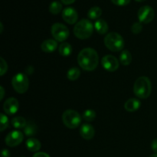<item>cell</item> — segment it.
I'll return each instance as SVG.
<instances>
[{
  "label": "cell",
  "mask_w": 157,
  "mask_h": 157,
  "mask_svg": "<svg viewBox=\"0 0 157 157\" xmlns=\"http://www.w3.org/2000/svg\"><path fill=\"white\" fill-rule=\"evenodd\" d=\"M80 134L84 140H90L94 136L95 131L93 126L88 124H84L80 128Z\"/></svg>",
  "instance_id": "13"
},
{
  "label": "cell",
  "mask_w": 157,
  "mask_h": 157,
  "mask_svg": "<svg viewBox=\"0 0 157 157\" xmlns=\"http://www.w3.org/2000/svg\"><path fill=\"white\" fill-rule=\"evenodd\" d=\"M49 12L53 15H58L62 10V4L58 1H53L49 5Z\"/></svg>",
  "instance_id": "23"
},
{
  "label": "cell",
  "mask_w": 157,
  "mask_h": 157,
  "mask_svg": "<svg viewBox=\"0 0 157 157\" xmlns=\"http://www.w3.org/2000/svg\"><path fill=\"white\" fill-rule=\"evenodd\" d=\"M24 139V134L19 130H14L10 132L6 136L5 142L8 147H15L21 144Z\"/></svg>",
  "instance_id": "9"
},
{
  "label": "cell",
  "mask_w": 157,
  "mask_h": 157,
  "mask_svg": "<svg viewBox=\"0 0 157 157\" xmlns=\"http://www.w3.org/2000/svg\"><path fill=\"white\" fill-rule=\"evenodd\" d=\"M9 119H8L7 117L3 113L0 114V124H1V127H0V131H4L6 129L8 128L9 127Z\"/></svg>",
  "instance_id": "26"
},
{
  "label": "cell",
  "mask_w": 157,
  "mask_h": 157,
  "mask_svg": "<svg viewBox=\"0 0 157 157\" xmlns=\"http://www.w3.org/2000/svg\"><path fill=\"white\" fill-rule=\"evenodd\" d=\"M101 15H102V10L98 6H94V7L90 8L88 12H87V16H88L90 19L92 20L99 19Z\"/></svg>",
  "instance_id": "21"
},
{
  "label": "cell",
  "mask_w": 157,
  "mask_h": 157,
  "mask_svg": "<svg viewBox=\"0 0 157 157\" xmlns=\"http://www.w3.org/2000/svg\"><path fill=\"white\" fill-rule=\"evenodd\" d=\"M101 64L105 70L110 72L115 71L119 67V61L113 55H107L104 56L101 60Z\"/></svg>",
  "instance_id": "10"
},
{
  "label": "cell",
  "mask_w": 157,
  "mask_h": 157,
  "mask_svg": "<svg viewBox=\"0 0 157 157\" xmlns=\"http://www.w3.org/2000/svg\"><path fill=\"white\" fill-rule=\"evenodd\" d=\"M0 92H1V97H0V101H2V100L4 98V94H5V90L4 88H3L2 86H1L0 87Z\"/></svg>",
  "instance_id": "35"
},
{
  "label": "cell",
  "mask_w": 157,
  "mask_h": 157,
  "mask_svg": "<svg viewBox=\"0 0 157 157\" xmlns=\"http://www.w3.org/2000/svg\"><path fill=\"white\" fill-rule=\"evenodd\" d=\"M38 133V127L32 121H29L24 128V133L27 136H33Z\"/></svg>",
  "instance_id": "18"
},
{
  "label": "cell",
  "mask_w": 157,
  "mask_h": 157,
  "mask_svg": "<svg viewBox=\"0 0 157 157\" xmlns=\"http://www.w3.org/2000/svg\"><path fill=\"white\" fill-rule=\"evenodd\" d=\"M12 85L17 93H25L29 87V81L27 75L23 73L15 75L12 79Z\"/></svg>",
  "instance_id": "6"
},
{
  "label": "cell",
  "mask_w": 157,
  "mask_h": 157,
  "mask_svg": "<svg viewBox=\"0 0 157 157\" xmlns=\"http://www.w3.org/2000/svg\"><path fill=\"white\" fill-rule=\"evenodd\" d=\"M58 48V42L56 40L47 39L43 41L41 44V48L46 53H51L55 52Z\"/></svg>",
  "instance_id": "14"
},
{
  "label": "cell",
  "mask_w": 157,
  "mask_h": 157,
  "mask_svg": "<svg viewBox=\"0 0 157 157\" xmlns=\"http://www.w3.org/2000/svg\"><path fill=\"white\" fill-rule=\"evenodd\" d=\"M0 66H1V67H0V70H1L0 75H1V76H3L8 70V64L7 63H6V61H5L2 58H0Z\"/></svg>",
  "instance_id": "28"
},
{
  "label": "cell",
  "mask_w": 157,
  "mask_h": 157,
  "mask_svg": "<svg viewBox=\"0 0 157 157\" xmlns=\"http://www.w3.org/2000/svg\"><path fill=\"white\" fill-rule=\"evenodd\" d=\"M0 26H1V30H0V32H2V31H3V25H2V23H0Z\"/></svg>",
  "instance_id": "36"
},
{
  "label": "cell",
  "mask_w": 157,
  "mask_h": 157,
  "mask_svg": "<svg viewBox=\"0 0 157 157\" xmlns=\"http://www.w3.org/2000/svg\"><path fill=\"white\" fill-rule=\"evenodd\" d=\"M11 124L15 129H24L27 124V122L23 117H15L11 121Z\"/></svg>",
  "instance_id": "20"
},
{
  "label": "cell",
  "mask_w": 157,
  "mask_h": 157,
  "mask_svg": "<svg viewBox=\"0 0 157 157\" xmlns=\"http://www.w3.org/2000/svg\"><path fill=\"white\" fill-rule=\"evenodd\" d=\"M104 44L110 51L117 52L122 51L124 47V40L120 34L110 32L104 38Z\"/></svg>",
  "instance_id": "4"
},
{
  "label": "cell",
  "mask_w": 157,
  "mask_h": 157,
  "mask_svg": "<svg viewBox=\"0 0 157 157\" xmlns=\"http://www.w3.org/2000/svg\"><path fill=\"white\" fill-rule=\"evenodd\" d=\"M143 30V25L141 22H135L131 27V31L133 34H140Z\"/></svg>",
  "instance_id": "27"
},
{
  "label": "cell",
  "mask_w": 157,
  "mask_h": 157,
  "mask_svg": "<svg viewBox=\"0 0 157 157\" xmlns=\"http://www.w3.org/2000/svg\"><path fill=\"white\" fill-rule=\"evenodd\" d=\"M155 16V12L153 8L150 6H144L138 11V18L140 22L148 24L151 22Z\"/></svg>",
  "instance_id": "8"
},
{
  "label": "cell",
  "mask_w": 157,
  "mask_h": 157,
  "mask_svg": "<svg viewBox=\"0 0 157 157\" xmlns=\"http://www.w3.org/2000/svg\"><path fill=\"white\" fill-rule=\"evenodd\" d=\"M1 155L2 157H10V152L8 150H6V149H4V150H2V151Z\"/></svg>",
  "instance_id": "33"
},
{
  "label": "cell",
  "mask_w": 157,
  "mask_h": 157,
  "mask_svg": "<svg viewBox=\"0 0 157 157\" xmlns=\"http://www.w3.org/2000/svg\"><path fill=\"white\" fill-rule=\"evenodd\" d=\"M141 103L136 98H130L124 104V107L127 111L134 112L136 111L140 107Z\"/></svg>",
  "instance_id": "15"
},
{
  "label": "cell",
  "mask_w": 157,
  "mask_h": 157,
  "mask_svg": "<svg viewBox=\"0 0 157 157\" xmlns=\"http://www.w3.org/2000/svg\"><path fill=\"white\" fill-rule=\"evenodd\" d=\"M26 147L31 152H37L41 149V144L38 140L35 138H29L25 143Z\"/></svg>",
  "instance_id": "16"
},
{
  "label": "cell",
  "mask_w": 157,
  "mask_h": 157,
  "mask_svg": "<svg viewBox=\"0 0 157 157\" xmlns=\"http://www.w3.org/2000/svg\"><path fill=\"white\" fill-rule=\"evenodd\" d=\"M82 117L84 121L87 122H92L96 117V112L91 109H88L84 112Z\"/></svg>",
  "instance_id": "25"
},
{
  "label": "cell",
  "mask_w": 157,
  "mask_h": 157,
  "mask_svg": "<svg viewBox=\"0 0 157 157\" xmlns=\"http://www.w3.org/2000/svg\"><path fill=\"white\" fill-rule=\"evenodd\" d=\"M151 91L152 84L150 78L143 76L136 79L133 85V92L137 98L146 99L150 97Z\"/></svg>",
  "instance_id": "2"
},
{
  "label": "cell",
  "mask_w": 157,
  "mask_h": 157,
  "mask_svg": "<svg viewBox=\"0 0 157 157\" xmlns=\"http://www.w3.org/2000/svg\"><path fill=\"white\" fill-rule=\"evenodd\" d=\"M151 148L155 153H157V139L153 140L151 144Z\"/></svg>",
  "instance_id": "31"
},
{
  "label": "cell",
  "mask_w": 157,
  "mask_h": 157,
  "mask_svg": "<svg viewBox=\"0 0 157 157\" xmlns=\"http://www.w3.org/2000/svg\"><path fill=\"white\" fill-rule=\"evenodd\" d=\"M58 51H59L60 55L64 57H67L71 55L72 52H73V48H72V46L69 43L63 42L60 44Z\"/></svg>",
  "instance_id": "19"
},
{
  "label": "cell",
  "mask_w": 157,
  "mask_h": 157,
  "mask_svg": "<svg viewBox=\"0 0 157 157\" xmlns=\"http://www.w3.org/2000/svg\"><path fill=\"white\" fill-rule=\"evenodd\" d=\"M19 108L18 101L15 98H9L5 101L3 105V110L8 115H13L18 111Z\"/></svg>",
  "instance_id": "11"
},
{
  "label": "cell",
  "mask_w": 157,
  "mask_h": 157,
  "mask_svg": "<svg viewBox=\"0 0 157 157\" xmlns=\"http://www.w3.org/2000/svg\"><path fill=\"white\" fill-rule=\"evenodd\" d=\"M32 157H50L48 153H43V152H38V153H35Z\"/></svg>",
  "instance_id": "30"
},
{
  "label": "cell",
  "mask_w": 157,
  "mask_h": 157,
  "mask_svg": "<svg viewBox=\"0 0 157 157\" xmlns=\"http://www.w3.org/2000/svg\"><path fill=\"white\" fill-rule=\"evenodd\" d=\"M135 1L138 2H144V1H146V0H135Z\"/></svg>",
  "instance_id": "38"
},
{
  "label": "cell",
  "mask_w": 157,
  "mask_h": 157,
  "mask_svg": "<svg viewBox=\"0 0 157 157\" xmlns=\"http://www.w3.org/2000/svg\"><path fill=\"white\" fill-rule=\"evenodd\" d=\"M93 32V24L88 19H81L77 22L74 27V34L77 38L81 40L90 38Z\"/></svg>",
  "instance_id": "3"
},
{
  "label": "cell",
  "mask_w": 157,
  "mask_h": 157,
  "mask_svg": "<svg viewBox=\"0 0 157 157\" xmlns=\"http://www.w3.org/2000/svg\"><path fill=\"white\" fill-rule=\"evenodd\" d=\"M52 35L57 41L63 42L69 36V30L67 27L61 23H55L52 26Z\"/></svg>",
  "instance_id": "7"
},
{
  "label": "cell",
  "mask_w": 157,
  "mask_h": 157,
  "mask_svg": "<svg viewBox=\"0 0 157 157\" xmlns=\"http://www.w3.org/2000/svg\"><path fill=\"white\" fill-rule=\"evenodd\" d=\"M112 2L118 6H124L130 2V0H111Z\"/></svg>",
  "instance_id": "29"
},
{
  "label": "cell",
  "mask_w": 157,
  "mask_h": 157,
  "mask_svg": "<svg viewBox=\"0 0 157 157\" xmlns=\"http://www.w3.org/2000/svg\"><path fill=\"white\" fill-rule=\"evenodd\" d=\"M94 28L96 29L97 32H98L101 35H104L108 32L109 26L107 25V21L104 19H98L94 23Z\"/></svg>",
  "instance_id": "17"
},
{
  "label": "cell",
  "mask_w": 157,
  "mask_h": 157,
  "mask_svg": "<svg viewBox=\"0 0 157 157\" xmlns=\"http://www.w3.org/2000/svg\"><path fill=\"white\" fill-rule=\"evenodd\" d=\"M78 63L81 68L87 71L95 70L99 63L98 52L91 48L82 49L78 54Z\"/></svg>",
  "instance_id": "1"
},
{
  "label": "cell",
  "mask_w": 157,
  "mask_h": 157,
  "mask_svg": "<svg viewBox=\"0 0 157 157\" xmlns=\"http://www.w3.org/2000/svg\"><path fill=\"white\" fill-rule=\"evenodd\" d=\"M120 61L124 66H127L131 63L132 55L127 50H124L120 55Z\"/></svg>",
  "instance_id": "22"
},
{
  "label": "cell",
  "mask_w": 157,
  "mask_h": 157,
  "mask_svg": "<svg viewBox=\"0 0 157 157\" xmlns=\"http://www.w3.org/2000/svg\"><path fill=\"white\" fill-rule=\"evenodd\" d=\"M150 157H157V153H155V154L151 155Z\"/></svg>",
  "instance_id": "37"
},
{
  "label": "cell",
  "mask_w": 157,
  "mask_h": 157,
  "mask_svg": "<svg viewBox=\"0 0 157 157\" xmlns=\"http://www.w3.org/2000/svg\"><path fill=\"white\" fill-rule=\"evenodd\" d=\"M22 157H23V156H22Z\"/></svg>",
  "instance_id": "39"
},
{
  "label": "cell",
  "mask_w": 157,
  "mask_h": 157,
  "mask_svg": "<svg viewBox=\"0 0 157 157\" xmlns=\"http://www.w3.org/2000/svg\"><path fill=\"white\" fill-rule=\"evenodd\" d=\"M62 121L64 125L69 129H75L79 127L81 117L79 113L74 110H67L63 113Z\"/></svg>",
  "instance_id": "5"
},
{
  "label": "cell",
  "mask_w": 157,
  "mask_h": 157,
  "mask_svg": "<svg viewBox=\"0 0 157 157\" xmlns=\"http://www.w3.org/2000/svg\"><path fill=\"white\" fill-rule=\"evenodd\" d=\"M80 75H81V71H80V69L76 67H74L68 70V71L67 73V78L70 81H76V80H78L79 78Z\"/></svg>",
  "instance_id": "24"
},
{
  "label": "cell",
  "mask_w": 157,
  "mask_h": 157,
  "mask_svg": "<svg viewBox=\"0 0 157 157\" xmlns=\"http://www.w3.org/2000/svg\"><path fill=\"white\" fill-rule=\"evenodd\" d=\"M62 18L64 21L70 25L75 24L78 21V14L77 11L72 7H67L62 11Z\"/></svg>",
  "instance_id": "12"
},
{
  "label": "cell",
  "mask_w": 157,
  "mask_h": 157,
  "mask_svg": "<svg viewBox=\"0 0 157 157\" xmlns=\"http://www.w3.org/2000/svg\"><path fill=\"white\" fill-rule=\"evenodd\" d=\"M25 73L27 74V75H32L34 72L33 67H32V66H28L25 68Z\"/></svg>",
  "instance_id": "32"
},
{
  "label": "cell",
  "mask_w": 157,
  "mask_h": 157,
  "mask_svg": "<svg viewBox=\"0 0 157 157\" xmlns=\"http://www.w3.org/2000/svg\"><path fill=\"white\" fill-rule=\"evenodd\" d=\"M61 2L64 3V5H71L72 4V3L75 2L76 0H61Z\"/></svg>",
  "instance_id": "34"
}]
</instances>
